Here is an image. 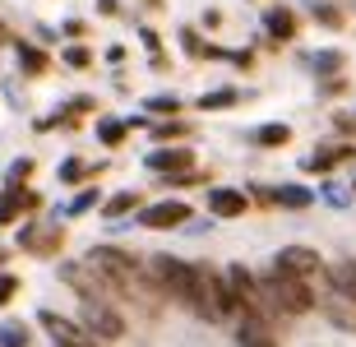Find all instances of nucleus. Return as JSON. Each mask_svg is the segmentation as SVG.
Returning <instances> with one entry per match:
<instances>
[{
    "mask_svg": "<svg viewBox=\"0 0 356 347\" xmlns=\"http://www.w3.org/2000/svg\"><path fill=\"white\" fill-rule=\"evenodd\" d=\"M195 268V278H190V301L185 306L195 310L199 320H232L236 315V301H232V292H227V282H222V273L218 268H209V264H190Z\"/></svg>",
    "mask_w": 356,
    "mask_h": 347,
    "instance_id": "obj_1",
    "label": "nucleus"
},
{
    "mask_svg": "<svg viewBox=\"0 0 356 347\" xmlns=\"http://www.w3.org/2000/svg\"><path fill=\"white\" fill-rule=\"evenodd\" d=\"M83 264H88L92 273H102L111 292H130L134 296L139 287H144V268H139V259H134L130 250H116V245H92Z\"/></svg>",
    "mask_w": 356,
    "mask_h": 347,
    "instance_id": "obj_2",
    "label": "nucleus"
},
{
    "mask_svg": "<svg viewBox=\"0 0 356 347\" xmlns=\"http://www.w3.org/2000/svg\"><path fill=\"white\" fill-rule=\"evenodd\" d=\"M259 292L268 296V306H273L277 315H310V310H315V292H310V282L287 278V273H268V278L259 282Z\"/></svg>",
    "mask_w": 356,
    "mask_h": 347,
    "instance_id": "obj_3",
    "label": "nucleus"
},
{
    "mask_svg": "<svg viewBox=\"0 0 356 347\" xmlns=\"http://www.w3.org/2000/svg\"><path fill=\"white\" fill-rule=\"evenodd\" d=\"M148 278L158 282L162 296H172V301H190V278H195V268L185 264V259H176V255H153L148 259Z\"/></svg>",
    "mask_w": 356,
    "mask_h": 347,
    "instance_id": "obj_4",
    "label": "nucleus"
},
{
    "mask_svg": "<svg viewBox=\"0 0 356 347\" xmlns=\"http://www.w3.org/2000/svg\"><path fill=\"white\" fill-rule=\"evenodd\" d=\"M79 329L88 338H97V343H120V338H125V320L111 310V301H83Z\"/></svg>",
    "mask_w": 356,
    "mask_h": 347,
    "instance_id": "obj_5",
    "label": "nucleus"
},
{
    "mask_svg": "<svg viewBox=\"0 0 356 347\" xmlns=\"http://www.w3.org/2000/svg\"><path fill=\"white\" fill-rule=\"evenodd\" d=\"M273 273L310 282L315 273H324V259H319V250H310V245H282V250L273 255Z\"/></svg>",
    "mask_w": 356,
    "mask_h": 347,
    "instance_id": "obj_6",
    "label": "nucleus"
},
{
    "mask_svg": "<svg viewBox=\"0 0 356 347\" xmlns=\"http://www.w3.org/2000/svg\"><path fill=\"white\" fill-rule=\"evenodd\" d=\"M60 282H65V287H74L83 301H106V296H116L111 287H106L102 273H92L88 264H60Z\"/></svg>",
    "mask_w": 356,
    "mask_h": 347,
    "instance_id": "obj_7",
    "label": "nucleus"
},
{
    "mask_svg": "<svg viewBox=\"0 0 356 347\" xmlns=\"http://www.w3.org/2000/svg\"><path fill=\"white\" fill-rule=\"evenodd\" d=\"M139 223L153 227V232H172V227H181V223H190V204L185 200H162V204H153V209H144Z\"/></svg>",
    "mask_w": 356,
    "mask_h": 347,
    "instance_id": "obj_8",
    "label": "nucleus"
},
{
    "mask_svg": "<svg viewBox=\"0 0 356 347\" xmlns=\"http://www.w3.org/2000/svg\"><path fill=\"white\" fill-rule=\"evenodd\" d=\"M144 162L158 176H181V172H195V148H153Z\"/></svg>",
    "mask_w": 356,
    "mask_h": 347,
    "instance_id": "obj_9",
    "label": "nucleus"
},
{
    "mask_svg": "<svg viewBox=\"0 0 356 347\" xmlns=\"http://www.w3.org/2000/svg\"><path fill=\"white\" fill-rule=\"evenodd\" d=\"M245 209H250L245 190H232V186H213L209 190V213L213 218H241Z\"/></svg>",
    "mask_w": 356,
    "mask_h": 347,
    "instance_id": "obj_10",
    "label": "nucleus"
},
{
    "mask_svg": "<svg viewBox=\"0 0 356 347\" xmlns=\"http://www.w3.org/2000/svg\"><path fill=\"white\" fill-rule=\"evenodd\" d=\"M324 278H329L333 296H343V301L356 306V259H338V264H329V268H324Z\"/></svg>",
    "mask_w": 356,
    "mask_h": 347,
    "instance_id": "obj_11",
    "label": "nucleus"
},
{
    "mask_svg": "<svg viewBox=\"0 0 356 347\" xmlns=\"http://www.w3.org/2000/svg\"><path fill=\"white\" fill-rule=\"evenodd\" d=\"M38 324H42V329H47V334L56 338V347H70V343H79V338H83V329H79V324H74V320H65V315H56V310H42V315H38Z\"/></svg>",
    "mask_w": 356,
    "mask_h": 347,
    "instance_id": "obj_12",
    "label": "nucleus"
},
{
    "mask_svg": "<svg viewBox=\"0 0 356 347\" xmlns=\"http://www.w3.org/2000/svg\"><path fill=\"white\" fill-rule=\"evenodd\" d=\"M315 306L324 310V320H329L333 329L356 334V306H352V301H343V296H324V301H315Z\"/></svg>",
    "mask_w": 356,
    "mask_h": 347,
    "instance_id": "obj_13",
    "label": "nucleus"
},
{
    "mask_svg": "<svg viewBox=\"0 0 356 347\" xmlns=\"http://www.w3.org/2000/svg\"><path fill=\"white\" fill-rule=\"evenodd\" d=\"M236 347H282V343H277L273 324H264V320H245V315H241V329H236Z\"/></svg>",
    "mask_w": 356,
    "mask_h": 347,
    "instance_id": "obj_14",
    "label": "nucleus"
},
{
    "mask_svg": "<svg viewBox=\"0 0 356 347\" xmlns=\"http://www.w3.org/2000/svg\"><path fill=\"white\" fill-rule=\"evenodd\" d=\"M60 241H65L60 227H28L24 236H19V245L33 250V255H56V250H60Z\"/></svg>",
    "mask_w": 356,
    "mask_h": 347,
    "instance_id": "obj_15",
    "label": "nucleus"
},
{
    "mask_svg": "<svg viewBox=\"0 0 356 347\" xmlns=\"http://www.w3.org/2000/svg\"><path fill=\"white\" fill-rule=\"evenodd\" d=\"M259 200L264 204H282V209H310V190L305 186H277V190H259Z\"/></svg>",
    "mask_w": 356,
    "mask_h": 347,
    "instance_id": "obj_16",
    "label": "nucleus"
},
{
    "mask_svg": "<svg viewBox=\"0 0 356 347\" xmlns=\"http://www.w3.org/2000/svg\"><path fill=\"white\" fill-rule=\"evenodd\" d=\"M38 195H33V190H19V186H10V195H5V200H0V227H5V223H14V218L24 213V209H38Z\"/></svg>",
    "mask_w": 356,
    "mask_h": 347,
    "instance_id": "obj_17",
    "label": "nucleus"
},
{
    "mask_svg": "<svg viewBox=\"0 0 356 347\" xmlns=\"http://www.w3.org/2000/svg\"><path fill=\"white\" fill-rule=\"evenodd\" d=\"M356 148H347V144H338V148H319V153H310L305 158V172H333L338 162H347Z\"/></svg>",
    "mask_w": 356,
    "mask_h": 347,
    "instance_id": "obj_18",
    "label": "nucleus"
},
{
    "mask_svg": "<svg viewBox=\"0 0 356 347\" xmlns=\"http://www.w3.org/2000/svg\"><path fill=\"white\" fill-rule=\"evenodd\" d=\"M264 28L273 33L277 42H291V38H296V14H291V10H268L264 14Z\"/></svg>",
    "mask_w": 356,
    "mask_h": 347,
    "instance_id": "obj_19",
    "label": "nucleus"
},
{
    "mask_svg": "<svg viewBox=\"0 0 356 347\" xmlns=\"http://www.w3.org/2000/svg\"><path fill=\"white\" fill-rule=\"evenodd\" d=\"M254 144H259V148H282V144H291V125L268 120V125H259V130H254Z\"/></svg>",
    "mask_w": 356,
    "mask_h": 347,
    "instance_id": "obj_20",
    "label": "nucleus"
},
{
    "mask_svg": "<svg viewBox=\"0 0 356 347\" xmlns=\"http://www.w3.org/2000/svg\"><path fill=\"white\" fill-rule=\"evenodd\" d=\"M47 51L42 47H33V42H19V70H28V74H47Z\"/></svg>",
    "mask_w": 356,
    "mask_h": 347,
    "instance_id": "obj_21",
    "label": "nucleus"
},
{
    "mask_svg": "<svg viewBox=\"0 0 356 347\" xmlns=\"http://www.w3.org/2000/svg\"><path fill=\"white\" fill-rule=\"evenodd\" d=\"M236 102H241L236 88H213V93L199 97V111H227V107H236Z\"/></svg>",
    "mask_w": 356,
    "mask_h": 347,
    "instance_id": "obj_22",
    "label": "nucleus"
},
{
    "mask_svg": "<svg viewBox=\"0 0 356 347\" xmlns=\"http://www.w3.org/2000/svg\"><path fill=\"white\" fill-rule=\"evenodd\" d=\"M134 204H139V195H134V190H120V195H111V200L102 204V213H106V218H125Z\"/></svg>",
    "mask_w": 356,
    "mask_h": 347,
    "instance_id": "obj_23",
    "label": "nucleus"
},
{
    "mask_svg": "<svg viewBox=\"0 0 356 347\" xmlns=\"http://www.w3.org/2000/svg\"><path fill=\"white\" fill-rule=\"evenodd\" d=\"M125 130H130L125 120H111V116H106V120H97V139H102L106 148H116L120 139H125Z\"/></svg>",
    "mask_w": 356,
    "mask_h": 347,
    "instance_id": "obj_24",
    "label": "nucleus"
},
{
    "mask_svg": "<svg viewBox=\"0 0 356 347\" xmlns=\"http://www.w3.org/2000/svg\"><path fill=\"white\" fill-rule=\"evenodd\" d=\"M153 139H158V144H172V139H190V125H185V120H162V125H153Z\"/></svg>",
    "mask_w": 356,
    "mask_h": 347,
    "instance_id": "obj_25",
    "label": "nucleus"
},
{
    "mask_svg": "<svg viewBox=\"0 0 356 347\" xmlns=\"http://www.w3.org/2000/svg\"><path fill=\"white\" fill-rule=\"evenodd\" d=\"M92 172H102V162H97V167H83L79 158H70L65 167H60V181H65V186H74V181H83V176H92Z\"/></svg>",
    "mask_w": 356,
    "mask_h": 347,
    "instance_id": "obj_26",
    "label": "nucleus"
},
{
    "mask_svg": "<svg viewBox=\"0 0 356 347\" xmlns=\"http://www.w3.org/2000/svg\"><path fill=\"white\" fill-rule=\"evenodd\" d=\"M28 329L24 324H5V329H0V347H28Z\"/></svg>",
    "mask_w": 356,
    "mask_h": 347,
    "instance_id": "obj_27",
    "label": "nucleus"
},
{
    "mask_svg": "<svg viewBox=\"0 0 356 347\" xmlns=\"http://www.w3.org/2000/svg\"><path fill=\"white\" fill-rule=\"evenodd\" d=\"M315 70H319V74H338V70H343V51H319Z\"/></svg>",
    "mask_w": 356,
    "mask_h": 347,
    "instance_id": "obj_28",
    "label": "nucleus"
},
{
    "mask_svg": "<svg viewBox=\"0 0 356 347\" xmlns=\"http://www.w3.org/2000/svg\"><path fill=\"white\" fill-rule=\"evenodd\" d=\"M315 19H319V24H324V28H343V24H347V19H343V10H338V5H319V10H315Z\"/></svg>",
    "mask_w": 356,
    "mask_h": 347,
    "instance_id": "obj_29",
    "label": "nucleus"
},
{
    "mask_svg": "<svg viewBox=\"0 0 356 347\" xmlns=\"http://www.w3.org/2000/svg\"><path fill=\"white\" fill-rule=\"evenodd\" d=\"M148 111H153V116H176L181 102H176V97H148Z\"/></svg>",
    "mask_w": 356,
    "mask_h": 347,
    "instance_id": "obj_30",
    "label": "nucleus"
},
{
    "mask_svg": "<svg viewBox=\"0 0 356 347\" xmlns=\"http://www.w3.org/2000/svg\"><path fill=\"white\" fill-rule=\"evenodd\" d=\"M65 65H74V70H88V65H92L88 47H65Z\"/></svg>",
    "mask_w": 356,
    "mask_h": 347,
    "instance_id": "obj_31",
    "label": "nucleus"
},
{
    "mask_svg": "<svg viewBox=\"0 0 356 347\" xmlns=\"http://www.w3.org/2000/svg\"><path fill=\"white\" fill-rule=\"evenodd\" d=\"M14 292H19V278L14 273H0V306H10Z\"/></svg>",
    "mask_w": 356,
    "mask_h": 347,
    "instance_id": "obj_32",
    "label": "nucleus"
},
{
    "mask_svg": "<svg viewBox=\"0 0 356 347\" xmlns=\"http://www.w3.org/2000/svg\"><path fill=\"white\" fill-rule=\"evenodd\" d=\"M97 200H102V195H97V190H83L79 200L70 204V213H88V209H92V204H97Z\"/></svg>",
    "mask_w": 356,
    "mask_h": 347,
    "instance_id": "obj_33",
    "label": "nucleus"
},
{
    "mask_svg": "<svg viewBox=\"0 0 356 347\" xmlns=\"http://www.w3.org/2000/svg\"><path fill=\"white\" fill-rule=\"evenodd\" d=\"M181 47H185L190 56H204V42H199V33H195V28H185V33H181Z\"/></svg>",
    "mask_w": 356,
    "mask_h": 347,
    "instance_id": "obj_34",
    "label": "nucleus"
},
{
    "mask_svg": "<svg viewBox=\"0 0 356 347\" xmlns=\"http://www.w3.org/2000/svg\"><path fill=\"white\" fill-rule=\"evenodd\" d=\"M28 176H33V158H19L10 167V181H28Z\"/></svg>",
    "mask_w": 356,
    "mask_h": 347,
    "instance_id": "obj_35",
    "label": "nucleus"
},
{
    "mask_svg": "<svg viewBox=\"0 0 356 347\" xmlns=\"http://www.w3.org/2000/svg\"><path fill=\"white\" fill-rule=\"evenodd\" d=\"M97 10H102V14H116L120 5H116V0H97Z\"/></svg>",
    "mask_w": 356,
    "mask_h": 347,
    "instance_id": "obj_36",
    "label": "nucleus"
},
{
    "mask_svg": "<svg viewBox=\"0 0 356 347\" xmlns=\"http://www.w3.org/2000/svg\"><path fill=\"white\" fill-rule=\"evenodd\" d=\"M148 5H153V10H162V0H148Z\"/></svg>",
    "mask_w": 356,
    "mask_h": 347,
    "instance_id": "obj_37",
    "label": "nucleus"
},
{
    "mask_svg": "<svg viewBox=\"0 0 356 347\" xmlns=\"http://www.w3.org/2000/svg\"><path fill=\"white\" fill-rule=\"evenodd\" d=\"M5 38H10V33H5V24H0V42H5Z\"/></svg>",
    "mask_w": 356,
    "mask_h": 347,
    "instance_id": "obj_38",
    "label": "nucleus"
},
{
    "mask_svg": "<svg viewBox=\"0 0 356 347\" xmlns=\"http://www.w3.org/2000/svg\"><path fill=\"white\" fill-rule=\"evenodd\" d=\"M0 264H5V250H0Z\"/></svg>",
    "mask_w": 356,
    "mask_h": 347,
    "instance_id": "obj_39",
    "label": "nucleus"
},
{
    "mask_svg": "<svg viewBox=\"0 0 356 347\" xmlns=\"http://www.w3.org/2000/svg\"><path fill=\"white\" fill-rule=\"evenodd\" d=\"M352 190H356V181H352Z\"/></svg>",
    "mask_w": 356,
    "mask_h": 347,
    "instance_id": "obj_40",
    "label": "nucleus"
}]
</instances>
